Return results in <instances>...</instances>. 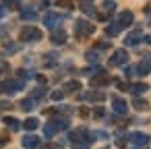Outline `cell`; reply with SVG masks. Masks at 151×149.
<instances>
[{
    "label": "cell",
    "mask_w": 151,
    "mask_h": 149,
    "mask_svg": "<svg viewBox=\"0 0 151 149\" xmlns=\"http://www.w3.org/2000/svg\"><path fill=\"white\" fill-rule=\"evenodd\" d=\"M68 118H64V116H56V118H50V122L44 126V135L46 137H54L58 130H64V128H68Z\"/></svg>",
    "instance_id": "6da1fadb"
},
{
    "label": "cell",
    "mask_w": 151,
    "mask_h": 149,
    "mask_svg": "<svg viewBox=\"0 0 151 149\" xmlns=\"http://www.w3.org/2000/svg\"><path fill=\"white\" fill-rule=\"evenodd\" d=\"M19 37H21V42H40V40H42V31H40L37 27L27 25V27H23V29H21Z\"/></svg>",
    "instance_id": "7a4b0ae2"
},
{
    "label": "cell",
    "mask_w": 151,
    "mask_h": 149,
    "mask_svg": "<svg viewBox=\"0 0 151 149\" xmlns=\"http://www.w3.org/2000/svg\"><path fill=\"white\" fill-rule=\"evenodd\" d=\"M95 31V25H91L89 21H85V19H79V21H75V33L77 35H91Z\"/></svg>",
    "instance_id": "3957f363"
},
{
    "label": "cell",
    "mask_w": 151,
    "mask_h": 149,
    "mask_svg": "<svg viewBox=\"0 0 151 149\" xmlns=\"http://www.w3.org/2000/svg\"><path fill=\"white\" fill-rule=\"evenodd\" d=\"M62 21H64V15H58V13H46L44 15V25L48 29H56Z\"/></svg>",
    "instance_id": "277c9868"
},
{
    "label": "cell",
    "mask_w": 151,
    "mask_h": 149,
    "mask_svg": "<svg viewBox=\"0 0 151 149\" xmlns=\"http://www.w3.org/2000/svg\"><path fill=\"white\" fill-rule=\"evenodd\" d=\"M126 62H128V52H126L124 48L116 50V52L112 54V58H110V66H124Z\"/></svg>",
    "instance_id": "5b68a950"
},
{
    "label": "cell",
    "mask_w": 151,
    "mask_h": 149,
    "mask_svg": "<svg viewBox=\"0 0 151 149\" xmlns=\"http://www.w3.org/2000/svg\"><path fill=\"white\" fill-rule=\"evenodd\" d=\"M23 81L21 79H13V81H6V83H2V89H4V93H9V95H13V93H19L21 89H23Z\"/></svg>",
    "instance_id": "8992f818"
},
{
    "label": "cell",
    "mask_w": 151,
    "mask_h": 149,
    "mask_svg": "<svg viewBox=\"0 0 151 149\" xmlns=\"http://www.w3.org/2000/svg\"><path fill=\"white\" fill-rule=\"evenodd\" d=\"M112 110L116 112V114H120V116H124L126 112H128V104L122 99V97H112Z\"/></svg>",
    "instance_id": "52a82bcc"
},
{
    "label": "cell",
    "mask_w": 151,
    "mask_h": 149,
    "mask_svg": "<svg viewBox=\"0 0 151 149\" xmlns=\"http://www.w3.org/2000/svg\"><path fill=\"white\" fill-rule=\"evenodd\" d=\"M149 71H151V56L149 54H143V60L139 62V66L134 68V73H139L141 77H145Z\"/></svg>",
    "instance_id": "ba28073f"
},
{
    "label": "cell",
    "mask_w": 151,
    "mask_h": 149,
    "mask_svg": "<svg viewBox=\"0 0 151 149\" xmlns=\"http://www.w3.org/2000/svg\"><path fill=\"white\" fill-rule=\"evenodd\" d=\"M50 40H52V44H56V46H62V44L66 42V31H64V29H60V27H56V29H52V35H50Z\"/></svg>",
    "instance_id": "9c48e42d"
},
{
    "label": "cell",
    "mask_w": 151,
    "mask_h": 149,
    "mask_svg": "<svg viewBox=\"0 0 151 149\" xmlns=\"http://www.w3.org/2000/svg\"><path fill=\"white\" fill-rule=\"evenodd\" d=\"M137 147H145L147 143H149V135H145V132H130V137H128Z\"/></svg>",
    "instance_id": "30bf717a"
},
{
    "label": "cell",
    "mask_w": 151,
    "mask_h": 149,
    "mask_svg": "<svg viewBox=\"0 0 151 149\" xmlns=\"http://www.w3.org/2000/svg\"><path fill=\"white\" fill-rule=\"evenodd\" d=\"M132 21H134V15L130 13V11H124V13H120V17H118V25L124 29V27H128V25H132Z\"/></svg>",
    "instance_id": "8fae6325"
},
{
    "label": "cell",
    "mask_w": 151,
    "mask_h": 149,
    "mask_svg": "<svg viewBox=\"0 0 151 149\" xmlns=\"http://www.w3.org/2000/svg\"><path fill=\"white\" fill-rule=\"evenodd\" d=\"M79 99H89V101H104L106 93L104 91H91V93H79Z\"/></svg>",
    "instance_id": "7c38bea8"
},
{
    "label": "cell",
    "mask_w": 151,
    "mask_h": 149,
    "mask_svg": "<svg viewBox=\"0 0 151 149\" xmlns=\"http://www.w3.org/2000/svg\"><path fill=\"white\" fill-rule=\"evenodd\" d=\"M21 145H23L25 149H35V147H40V139H37L35 135H27V137H23Z\"/></svg>",
    "instance_id": "4fadbf2b"
},
{
    "label": "cell",
    "mask_w": 151,
    "mask_h": 149,
    "mask_svg": "<svg viewBox=\"0 0 151 149\" xmlns=\"http://www.w3.org/2000/svg\"><path fill=\"white\" fill-rule=\"evenodd\" d=\"M141 40H143V33H141V29H137V31H132V33H128V35H126L124 44H126V46H137Z\"/></svg>",
    "instance_id": "5bb4252c"
},
{
    "label": "cell",
    "mask_w": 151,
    "mask_h": 149,
    "mask_svg": "<svg viewBox=\"0 0 151 149\" xmlns=\"http://www.w3.org/2000/svg\"><path fill=\"white\" fill-rule=\"evenodd\" d=\"M110 83H112V79H110L104 71L99 73V77H93V79H91V85H95V87H97V85H101V87H104V85H110Z\"/></svg>",
    "instance_id": "9a60e30c"
},
{
    "label": "cell",
    "mask_w": 151,
    "mask_h": 149,
    "mask_svg": "<svg viewBox=\"0 0 151 149\" xmlns=\"http://www.w3.org/2000/svg\"><path fill=\"white\" fill-rule=\"evenodd\" d=\"M19 17H21L23 21H33V19H37V11H33V9H23V11L19 13Z\"/></svg>",
    "instance_id": "2e32d148"
},
{
    "label": "cell",
    "mask_w": 151,
    "mask_h": 149,
    "mask_svg": "<svg viewBox=\"0 0 151 149\" xmlns=\"http://www.w3.org/2000/svg\"><path fill=\"white\" fill-rule=\"evenodd\" d=\"M130 91H132L134 95H141V93L149 91V85H147V83H137V85H132V87H130Z\"/></svg>",
    "instance_id": "e0dca14e"
},
{
    "label": "cell",
    "mask_w": 151,
    "mask_h": 149,
    "mask_svg": "<svg viewBox=\"0 0 151 149\" xmlns=\"http://www.w3.org/2000/svg\"><path fill=\"white\" fill-rule=\"evenodd\" d=\"M4 124H6L11 130H19V128H21V122H19L17 118H11V116H6V118H4Z\"/></svg>",
    "instance_id": "ac0fdd59"
},
{
    "label": "cell",
    "mask_w": 151,
    "mask_h": 149,
    "mask_svg": "<svg viewBox=\"0 0 151 149\" xmlns=\"http://www.w3.org/2000/svg\"><path fill=\"white\" fill-rule=\"evenodd\" d=\"M23 126H25V130H35V128L40 126V120H37V118H27V120L23 122Z\"/></svg>",
    "instance_id": "d6986e66"
},
{
    "label": "cell",
    "mask_w": 151,
    "mask_h": 149,
    "mask_svg": "<svg viewBox=\"0 0 151 149\" xmlns=\"http://www.w3.org/2000/svg\"><path fill=\"white\" fill-rule=\"evenodd\" d=\"M101 6H104V13H106V15H112V13L116 11V2H114V0H106Z\"/></svg>",
    "instance_id": "ffe728a7"
},
{
    "label": "cell",
    "mask_w": 151,
    "mask_h": 149,
    "mask_svg": "<svg viewBox=\"0 0 151 149\" xmlns=\"http://www.w3.org/2000/svg\"><path fill=\"white\" fill-rule=\"evenodd\" d=\"M81 11H83L85 15H95V6H93V2H83V4H81Z\"/></svg>",
    "instance_id": "44dd1931"
},
{
    "label": "cell",
    "mask_w": 151,
    "mask_h": 149,
    "mask_svg": "<svg viewBox=\"0 0 151 149\" xmlns=\"http://www.w3.org/2000/svg\"><path fill=\"white\" fill-rule=\"evenodd\" d=\"M120 31H122V27H120V25H118L116 21H114V23H112V25H110V27L106 29V33H108V35H118Z\"/></svg>",
    "instance_id": "7402d4cb"
},
{
    "label": "cell",
    "mask_w": 151,
    "mask_h": 149,
    "mask_svg": "<svg viewBox=\"0 0 151 149\" xmlns=\"http://www.w3.org/2000/svg\"><path fill=\"white\" fill-rule=\"evenodd\" d=\"M44 58H46V60H44L46 66H54V64L58 62V56H56V54H46Z\"/></svg>",
    "instance_id": "603a6c76"
},
{
    "label": "cell",
    "mask_w": 151,
    "mask_h": 149,
    "mask_svg": "<svg viewBox=\"0 0 151 149\" xmlns=\"http://www.w3.org/2000/svg\"><path fill=\"white\" fill-rule=\"evenodd\" d=\"M79 89H81V83L79 81H68L64 85V91H79Z\"/></svg>",
    "instance_id": "cb8c5ba5"
},
{
    "label": "cell",
    "mask_w": 151,
    "mask_h": 149,
    "mask_svg": "<svg viewBox=\"0 0 151 149\" xmlns=\"http://www.w3.org/2000/svg\"><path fill=\"white\" fill-rule=\"evenodd\" d=\"M21 110H25V112H29V110H33V106H35V99H23L21 104Z\"/></svg>",
    "instance_id": "d4e9b609"
},
{
    "label": "cell",
    "mask_w": 151,
    "mask_h": 149,
    "mask_svg": "<svg viewBox=\"0 0 151 149\" xmlns=\"http://www.w3.org/2000/svg\"><path fill=\"white\" fill-rule=\"evenodd\" d=\"M132 106H134L137 110H147V108H149V104H147L145 99H139V97L132 99Z\"/></svg>",
    "instance_id": "484cf974"
},
{
    "label": "cell",
    "mask_w": 151,
    "mask_h": 149,
    "mask_svg": "<svg viewBox=\"0 0 151 149\" xmlns=\"http://www.w3.org/2000/svg\"><path fill=\"white\" fill-rule=\"evenodd\" d=\"M46 97V89L44 87H37V89H33V95H31V99H44Z\"/></svg>",
    "instance_id": "4316f807"
},
{
    "label": "cell",
    "mask_w": 151,
    "mask_h": 149,
    "mask_svg": "<svg viewBox=\"0 0 151 149\" xmlns=\"http://www.w3.org/2000/svg\"><path fill=\"white\" fill-rule=\"evenodd\" d=\"M2 50H4V52H9V54H13V52H17V44L4 42V44H2Z\"/></svg>",
    "instance_id": "83f0119b"
},
{
    "label": "cell",
    "mask_w": 151,
    "mask_h": 149,
    "mask_svg": "<svg viewBox=\"0 0 151 149\" xmlns=\"http://www.w3.org/2000/svg\"><path fill=\"white\" fill-rule=\"evenodd\" d=\"M56 6H60V9H73V6H75V2H73V0H58Z\"/></svg>",
    "instance_id": "f1b7e54d"
},
{
    "label": "cell",
    "mask_w": 151,
    "mask_h": 149,
    "mask_svg": "<svg viewBox=\"0 0 151 149\" xmlns=\"http://www.w3.org/2000/svg\"><path fill=\"white\" fill-rule=\"evenodd\" d=\"M2 4H4V6H9V9H19L21 0H2Z\"/></svg>",
    "instance_id": "f546056e"
},
{
    "label": "cell",
    "mask_w": 151,
    "mask_h": 149,
    "mask_svg": "<svg viewBox=\"0 0 151 149\" xmlns=\"http://www.w3.org/2000/svg\"><path fill=\"white\" fill-rule=\"evenodd\" d=\"M85 58L89 62H97V52L95 50H89V52H85Z\"/></svg>",
    "instance_id": "4dcf8cb0"
},
{
    "label": "cell",
    "mask_w": 151,
    "mask_h": 149,
    "mask_svg": "<svg viewBox=\"0 0 151 149\" xmlns=\"http://www.w3.org/2000/svg\"><path fill=\"white\" fill-rule=\"evenodd\" d=\"M62 97H64V91H54V93H52V99H54V101H60Z\"/></svg>",
    "instance_id": "1f68e13d"
},
{
    "label": "cell",
    "mask_w": 151,
    "mask_h": 149,
    "mask_svg": "<svg viewBox=\"0 0 151 149\" xmlns=\"http://www.w3.org/2000/svg\"><path fill=\"white\" fill-rule=\"evenodd\" d=\"M104 114H106L104 108H95V110H93V116H95V118H104Z\"/></svg>",
    "instance_id": "d6a6232c"
},
{
    "label": "cell",
    "mask_w": 151,
    "mask_h": 149,
    "mask_svg": "<svg viewBox=\"0 0 151 149\" xmlns=\"http://www.w3.org/2000/svg\"><path fill=\"white\" fill-rule=\"evenodd\" d=\"M6 71H9V62L6 60H0V75L6 73Z\"/></svg>",
    "instance_id": "836d02e7"
},
{
    "label": "cell",
    "mask_w": 151,
    "mask_h": 149,
    "mask_svg": "<svg viewBox=\"0 0 151 149\" xmlns=\"http://www.w3.org/2000/svg\"><path fill=\"white\" fill-rule=\"evenodd\" d=\"M11 101H0V110H11Z\"/></svg>",
    "instance_id": "e575fe53"
},
{
    "label": "cell",
    "mask_w": 151,
    "mask_h": 149,
    "mask_svg": "<svg viewBox=\"0 0 151 149\" xmlns=\"http://www.w3.org/2000/svg\"><path fill=\"white\" fill-rule=\"evenodd\" d=\"M97 48H99V50H106V48H110V42H99Z\"/></svg>",
    "instance_id": "d590c367"
},
{
    "label": "cell",
    "mask_w": 151,
    "mask_h": 149,
    "mask_svg": "<svg viewBox=\"0 0 151 149\" xmlns=\"http://www.w3.org/2000/svg\"><path fill=\"white\" fill-rule=\"evenodd\" d=\"M118 87L124 91V89H128V83H122V81H120V83H118Z\"/></svg>",
    "instance_id": "8d00e7d4"
},
{
    "label": "cell",
    "mask_w": 151,
    "mask_h": 149,
    "mask_svg": "<svg viewBox=\"0 0 151 149\" xmlns=\"http://www.w3.org/2000/svg\"><path fill=\"white\" fill-rule=\"evenodd\" d=\"M4 13H6V11L2 9V4H0V19H2V17H4Z\"/></svg>",
    "instance_id": "74e56055"
},
{
    "label": "cell",
    "mask_w": 151,
    "mask_h": 149,
    "mask_svg": "<svg viewBox=\"0 0 151 149\" xmlns=\"http://www.w3.org/2000/svg\"><path fill=\"white\" fill-rule=\"evenodd\" d=\"M6 145V139H0V147H4Z\"/></svg>",
    "instance_id": "f35d334b"
},
{
    "label": "cell",
    "mask_w": 151,
    "mask_h": 149,
    "mask_svg": "<svg viewBox=\"0 0 151 149\" xmlns=\"http://www.w3.org/2000/svg\"><path fill=\"white\" fill-rule=\"evenodd\" d=\"M83 2H93V0H81V4H83Z\"/></svg>",
    "instance_id": "ab89813d"
},
{
    "label": "cell",
    "mask_w": 151,
    "mask_h": 149,
    "mask_svg": "<svg viewBox=\"0 0 151 149\" xmlns=\"http://www.w3.org/2000/svg\"><path fill=\"white\" fill-rule=\"evenodd\" d=\"M0 93H4V89H2V83H0Z\"/></svg>",
    "instance_id": "60d3db41"
},
{
    "label": "cell",
    "mask_w": 151,
    "mask_h": 149,
    "mask_svg": "<svg viewBox=\"0 0 151 149\" xmlns=\"http://www.w3.org/2000/svg\"><path fill=\"white\" fill-rule=\"evenodd\" d=\"M134 149H139V147H134Z\"/></svg>",
    "instance_id": "b9f144b4"
}]
</instances>
